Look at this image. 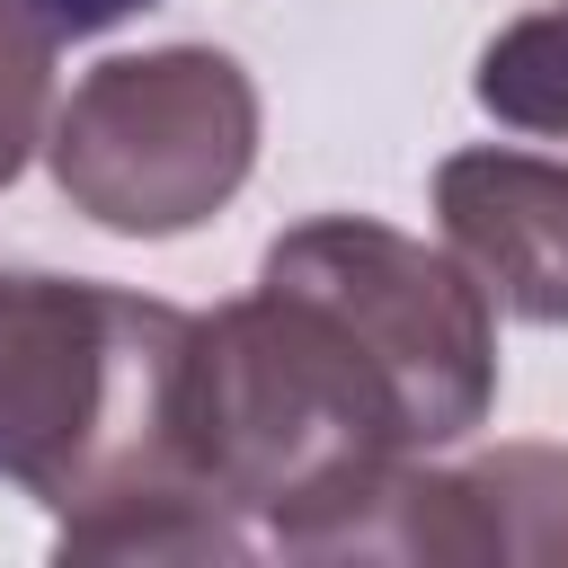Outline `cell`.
<instances>
[{
    "label": "cell",
    "mask_w": 568,
    "mask_h": 568,
    "mask_svg": "<svg viewBox=\"0 0 568 568\" xmlns=\"http://www.w3.org/2000/svg\"><path fill=\"white\" fill-rule=\"evenodd\" d=\"M488 399L497 328L470 266L355 213L284 231L186 355L204 479L293 559H320L390 470L462 444Z\"/></svg>",
    "instance_id": "6da1fadb"
},
{
    "label": "cell",
    "mask_w": 568,
    "mask_h": 568,
    "mask_svg": "<svg viewBox=\"0 0 568 568\" xmlns=\"http://www.w3.org/2000/svg\"><path fill=\"white\" fill-rule=\"evenodd\" d=\"M195 311L80 275H0V479L62 559H240L248 524L195 462Z\"/></svg>",
    "instance_id": "7a4b0ae2"
},
{
    "label": "cell",
    "mask_w": 568,
    "mask_h": 568,
    "mask_svg": "<svg viewBox=\"0 0 568 568\" xmlns=\"http://www.w3.org/2000/svg\"><path fill=\"white\" fill-rule=\"evenodd\" d=\"M44 151L53 186L89 222L124 240H169L240 195L257 160V89L213 44L124 53L71 89Z\"/></svg>",
    "instance_id": "3957f363"
},
{
    "label": "cell",
    "mask_w": 568,
    "mask_h": 568,
    "mask_svg": "<svg viewBox=\"0 0 568 568\" xmlns=\"http://www.w3.org/2000/svg\"><path fill=\"white\" fill-rule=\"evenodd\" d=\"M320 559H568V453L497 444L462 470H390Z\"/></svg>",
    "instance_id": "277c9868"
},
{
    "label": "cell",
    "mask_w": 568,
    "mask_h": 568,
    "mask_svg": "<svg viewBox=\"0 0 568 568\" xmlns=\"http://www.w3.org/2000/svg\"><path fill=\"white\" fill-rule=\"evenodd\" d=\"M435 213L488 302L532 328H568V160L453 151L435 169Z\"/></svg>",
    "instance_id": "5b68a950"
},
{
    "label": "cell",
    "mask_w": 568,
    "mask_h": 568,
    "mask_svg": "<svg viewBox=\"0 0 568 568\" xmlns=\"http://www.w3.org/2000/svg\"><path fill=\"white\" fill-rule=\"evenodd\" d=\"M479 106L515 133H550L568 142V0L515 18L488 53H479Z\"/></svg>",
    "instance_id": "8992f818"
},
{
    "label": "cell",
    "mask_w": 568,
    "mask_h": 568,
    "mask_svg": "<svg viewBox=\"0 0 568 568\" xmlns=\"http://www.w3.org/2000/svg\"><path fill=\"white\" fill-rule=\"evenodd\" d=\"M53 36H36L9 0H0V186L27 169V151L44 142V98H53Z\"/></svg>",
    "instance_id": "52a82bcc"
},
{
    "label": "cell",
    "mask_w": 568,
    "mask_h": 568,
    "mask_svg": "<svg viewBox=\"0 0 568 568\" xmlns=\"http://www.w3.org/2000/svg\"><path fill=\"white\" fill-rule=\"evenodd\" d=\"M36 36H98V27H124V18H142V9H160V0H9Z\"/></svg>",
    "instance_id": "ba28073f"
}]
</instances>
